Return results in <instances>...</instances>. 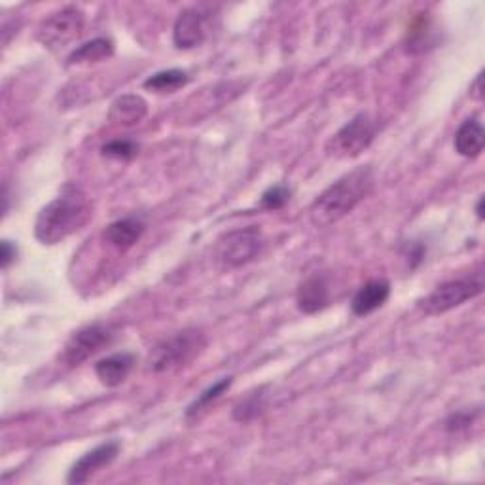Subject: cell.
Wrapping results in <instances>:
<instances>
[{
  "mask_svg": "<svg viewBox=\"0 0 485 485\" xmlns=\"http://www.w3.org/2000/svg\"><path fill=\"white\" fill-rule=\"evenodd\" d=\"M148 112L146 101L141 95H121L118 97L109 112L110 124L121 126V128H133L137 124H141Z\"/></svg>",
  "mask_w": 485,
  "mask_h": 485,
  "instance_id": "cell-12",
  "label": "cell"
},
{
  "mask_svg": "<svg viewBox=\"0 0 485 485\" xmlns=\"http://www.w3.org/2000/svg\"><path fill=\"white\" fill-rule=\"evenodd\" d=\"M114 54V44L109 39H95L92 42L82 44L78 49H75L71 57H68V65H84V63H99L102 59H109Z\"/></svg>",
  "mask_w": 485,
  "mask_h": 485,
  "instance_id": "cell-17",
  "label": "cell"
},
{
  "mask_svg": "<svg viewBox=\"0 0 485 485\" xmlns=\"http://www.w3.org/2000/svg\"><path fill=\"white\" fill-rule=\"evenodd\" d=\"M472 421H474V415H472L471 411H459V413H454V415H449L447 421H445V430L455 432V430L466 428Z\"/></svg>",
  "mask_w": 485,
  "mask_h": 485,
  "instance_id": "cell-23",
  "label": "cell"
},
{
  "mask_svg": "<svg viewBox=\"0 0 485 485\" xmlns=\"http://www.w3.org/2000/svg\"><path fill=\"white\" fill-rule=\"evenodd\" d=\"M232 384H234V379H232V377H224V379H220V381H218V384H215L213 387L205 389V391H203V392H201V394L196 398L194 404L188 408V411H186V418H188V419L198 418V415H199L201 411H205L207 408L211 406V402L218 401V398H220L224 392H226V391L232 387Z\"/></svg>",
  "mask_w": 485,
  "mask_h": 485,
  "instance_id": "cell-19",
  "label": "cell"
},
{
  "mask_svg": "<svg viewBox=\"0 0 485 485\" xmlns=\"http://www.w3.org/2000/svg\"><path fill=\"white\" fill-rule=\"evenodd\" d=\"M207 34L205 15L198 10H184L177 17L175 27H172V40L181 49H192L203 44Z\"/></svg>",
  "mask_w": 485,
  "mask_h": 485,
  "instance_id": "cell-10",
  "label": "cell"
},
{
  "mask_svg": "<svg viewBox=\"0 0 485 485\" xmlns=\"http://www.w3.org/2000/svg\"><path fill=\"white\" fill-rule=\"evenodd\" d=\"M138 146L131 141H112L109 145L102 146V155L105 158H114V160H131L133 155H137Z\"/></svg>",
  "mask_w": 485,
  "mask_h": 485,
  "instance_id": "cell-22",
  "label": "cell"
},
{
  "mask_svg": "<svg viewBox=\"0 0 485 485\" xmlns=\"http://www.w3.org/2000/svg\"><path fill=\"white\" fill-rule=\"evenodd\" d=\"M116 328L107 322H95L90 326H84L82 331L75 332L71 340L65 345L63 360L68 366H80L85 360H90L97 353L114 341Z\"/></svg>",
  "mask_w": 485,
  "mask_h": 485,
  "instance_id": "cell-5",
  "label": "cell"
},
{
  "mask_svg": "<svg viewBox=\"0 0 485 485\" xmlns=\"http://www.w3.org/2000/svg\"><path fill=\"white\" fill-rule=\"evenodd\" d=\"M93 216V205L80 188L66 184L61 194L49 201L34 222V235L42 245L57 242L80 232Z\"/></svg>",
  "mask_w": 485,
  "mask_h": 485,
  "instance_id": "cell-1",
  "label": "cell"
},
{
  "mask_svg": "<svg viewBox=\"0 0 485 485\" xmlns=\"http://www.w3.org/2000/svg\"><path fill=\"white\" fill-rule=\"evenodd\" d=\"M135 368V357L131 353H116L95 364V374L102 385L118 387L124 384Z\"/></svg>",
  "mask_w": 485,
  "mask_h": 485,
  "instance_id": "cell-13",
  "label": "cell"
},
{
  "mask_svg": "<svg viewBox=\"0 0 485 485\" xmlns=\"http://www.w3.org/2000/svg\"><path fill=\"white\" fill-rule=\"evenodd\" d=\"M476 213H478V218L481 220L483 218V198H480V201L476 205Z\"/></svg>",
  "mask_w": 485,
  "mask_h": 485,
  "instance_id": "cell-26",
  "label": "cell"
},
{
  "mask_svg": "<svg viewBox=\"0 0 485 485\" xmlns=\"http://www.w3.org/2000/svg\"><path fill=\"white\" fill-rule=\"evenodd\" d=\"M328 298H331V290H328L326 277L317 273L307 277V279L300 285L296 302L302 313L313 315L328 305Z\"/></svg>",
  "mask_w": 485,
  "mask_h": 485,
  "instance_id": "cell-11",
  "label": "cell"
},
{
  "mask_svg": "<svg viewBox=\"0 0 485 485\" xmlns=\"http://www.w3.org/2000/svg\"><path fill=\"white\" fill-rule=\"evenodd\" d=\"M375 137V121L368 114H357L328 143V154L336 158H357L366 150Z\"/></svg>",
  "mask_w": 485,
  "mask_h": 485,
  "instance_id": "cell-6",
  "label": "cell"
},
{
  "mask_svg": "<svg viewBox=\"0 0 485 485\" xmlns=\"http://www.w3.org/2000/svg\"><path fill=\"white\" fill-rule=\"evenodd\" d=\"M264 247V237L256 226L241 228L224 234L215 247V256L220 264L228 268H241L260 254Z\"/></svg>",
  "mask_w": 485,
  "mask_h": 485,
  "instance_id": "cell-4",
  "label": "cell"
},
{
  "mask_svg": "<svg viewBox=\"0 0 485 485\" xmlns=\"http://www.w3.org/2000/svg\"><path fill=\"white\" fill-rule=\"evenodd\" d=\"M82 31L84 12L75 6H66L46 17L37 31V40L49 49H59L75 42Z\"/></svg>",
  "mask_w": 485,
  "mask_h": 485,
  "instance_id": "cell-7",
  "label": "cell"
},
{
  "mask_svg": "<svg viewBox=\"0 0 485 485\" xmlns=\"http://www.w3.org/2000/svg\"><path fill=\"white\" fill-rule=\"evenodd\" d=\"M481 281L474 279H457V281H447L438 285L435 290H432L428 296H425L419 302V307L425 315L436 317L444 315L447 311H452L464 302H469L481 294Z\"/></svg>",
  "mask_w": 485,
  "mask_h": 485,
  "instance_id": "cell-8",
  "label": "cell"
},
{
  "mask_svg": "<svg viewBox=\"0 0 485 485\" xmlns=\"http://www.w3.org/2000/svg\"><path fill=\"white\" fill-rule=\"evenodd\" d=\"M264 408H266V394L264 389H258L242 398V401L234 408V418L239 423H249L256 419L258 415L264 411Z\"/></svg>",
  "mask_w": 485,
  "mask_h": 485,
  "instance_id": "cell-20",
  "label": "cell"
},
{
  "mask_svg": "<svg viewBox=\"0 0 485 485\" xmlns=\"http://www.w3.org/2000/svg\"><path fill=\"white\" fill-rule=\"evenodd\" d=\"M483 128L478 119H466L455 133V150L463 158H478L483 152Z\"/></svg>",
  "mask_w": 485,
  "mask_h": 485,
  "instance_id": "cell-16",
  "label": "cell"
},
{
  "mask_svg": "<svg viewBox=\"0 0 485 485\" xmlns=\"http://www.w3.org/2000/svg\"><path fill=\"white\" fill-rule=\"evenodd\" d=\"M188 84V75L179 68H169V71L155 73L145 82V88L155 93H172L181 90L182 85Z\"/></svg>",
  "mask_w": 485,
  "mask_h": 485,
  "instance_id": "cell-18",
  "label": "cell"
},
{
  "mask_svg": "<svg viewBox=\"0 0 485 485\" xmlns=\"http://www.w3.org/2000/svg\"><path fill=\"white\" fill-rule=\"evenodd\" d=\"M15 254H17V251H15V247L12 245V242L10 241H3V254H0V258H3V268L4 269L13 262Z\"/></svg>",
  "mask_w": 485,
  "mask_h": 485,
  "instance_id": "cell-24",
  "label": "cell"
},
{
  "mask_svg": "<svg viewBox=\"0 0 485 485\" xmlns=\"http://www.w3.org/2000/svg\"><path fill=\"white\" fill-rule=\"evenodd\" d=\"M391 296V285L385 279H374L368 281L364 287L358 288L353 298V313L358 317L370 315L375 309L384 305Z\"/></svg>",
  "mask_w": 485,
  "mask_h": 485,
  "instance_id": "cell-14",
  "label": "cell"
},
{
  "mask_svg": "<svg viewBox=\"0 0 485 485\" xmlns=\"http://www.w3.org/2000/svg\"><path fill=\"white\" fill-rule=\"evenodd\" d=\"M146 226L143 220H138L135 216H128V218H119L116 222H112L110 226L102 234L105 241L109 242L110 247L118 249V251H128L131 249L135 242L143 237Z\"/></svg>",
  "mask_w": 485,
  "mask_h": 485,
  "instance_id": "cell-15",
  "label": "cell"
},
{
  "mask_svg": "<svg viewBox=\"0 0 485 485\" xmlns=\"http://www.w3.org/2000/svg\"><path fill=\"white\" fill-rule=\"evenodd\" d=\"M288 199H290V190L279 184V186H271L268 192H264L260 203H262V207L268 211H279L288 203Z\"/></svg>",
  "mask_w": 485,
  "mask_h": 485,
  "instance_id": "cell-21",
  "label": "cell"
},
{
  "mask_svg": "<svg viewBox=\"0 0 485 485\" xmlns=\"http://www.w3.org/2000/svg\"><path fill=\"white\" fill-rule=\"evenodd\" d=\"M119 454V444L118 442H107L101 444L92 452L82 455L68 474V483H85L92 476H95L101 469L109 466Z\"/></svg>",
  "mask_w": 485,
  "mask_h": 485,
  "instance_id": "cell-9",
  "label": "cell"
},
{
  "mask_svg": "<svg viewBox=\"0 0 485 485\" xmlns=\"http://www.w3.org/2000/svg\"><path fill=\"white\" fill-rule=\"evenodd\" d=\"M207 345L203 332L196 328H188V331L172 334L162 340L155 348L150 351V368L155 374H171L177 372L190 362L198 358Z\"/></svg>",
  "mask_w": 485,
  "mask_h": 485,
  "instance_id": "cell-3",
  "label": "cell"
},
{
  "mask_svg": "<svg viewBox=\"0 0 485 485\" xmlns=\"http://www.w3.org/2000/svg\"><path fill=\"white\" fill-rule=\"evenodd\" d=\"M481 82H483V75L480 73V75H478V78H476V82L472 84V88H471V92H472V95H474L476 99H481V97H483V90H481Z\"/></svg>",
  "mask_w": 485,
  "mask_h": 485,
  "instance_id": "cell-25",
  "label": "cell"
},
{
  "mask_svg": "<svg viewBox=\"0 0 485 485\" xmlns=\"http://www.w3.org/2000/svg\"><path fill=\"white\" fill-rule=\"evenodd\" d=\"M375 184V177L372 167H357L348 175L338 179L334 184L328 186L324 192L313 201L309 209L311 222L317 228H328L348 216L355 207L366 199Z\"/></svg>",
  "mask_w": 485,
  "mask_h": 485,
  "instance_id": "cell-2",
  "label": "cell"
}]
</instances>
